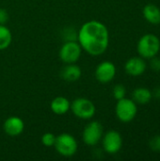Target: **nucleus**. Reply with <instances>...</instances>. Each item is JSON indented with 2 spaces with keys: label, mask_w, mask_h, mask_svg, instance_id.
<instances>
[{
  "label": "nucleus",
  "mask_w": 160,
  "mask_h": 161,
  "mask_svg": "<svg viewBox=\"0 0 160 161\" xmlns=\"http://www.w3.org/2000/svg\"><path fill=\"white\" fill-rule=\"evenodd\" d=\"M116 75V67L111 61L101 62L95 70V77L101 83L110 82Z\"/></svg>",
  "instance_id": "obj_9"
},
{
  "label": "nucleus",
  "mask_w": 160,
  "mask_h": 161,
  "mask_svg": "<svg viewBox=\"0 0 160 161\" xmlns=\"http://www.w3.org/2000/svg\"><path fill=\"white\" fill-rule=\"evenodd\" d=\"M115 112L117 118L121 122L129 123L132 120H134V118L137 115V104L133 100L124 97L121 100H118L115 108Z\"/></svg>",
  "instance_id": "obj_4"
},
{
  "label": "nucleus",
  "mask_w": 160,
  "mask_h": 161,
  "mask_svg": "<svg viewBox=\"0 0 160 161\" xmlns=\"http://www.w3.org/2000/svg\"><path fill=\"white\" fill-rule=\"evenodd\" d=\"M8 21V14L6 9L0 8V25H5Z\"/></svg>",
  "instance_id": "obj_21"
},
{
  "label": "nucleus",
  "mask_w": 160,
  "mask_h": 161,
  "mask_svg": "<svg viewBox=\"0 0 160 161\" xmlns=\"http://www.w3.org/2000/svg\"><path fill=\"white\" fill-rule=\"evenodd\" d=\"M123 145V139L119 132L115 130L108 131L103 138L104 150L110 155L117 154Z\"/></svg>",
  "instance_id": "obj_8"
},
{
  "label": "nucleus",
  "mask_w": 160,
  "mask_h": 161,
  "mask_svg": "<svg viewBox=\"0 0 160 161\" xmlns=\"http://www.w3.org/2000/svg\"><path fill=\"white\" fill-rule=\"evenodd\" d=\"M150 67L154 72H160V58H157V56L150 58Z\"/></svg>",
  "instance_id": "obj_20"
},
{
  "label": "nucleus",
  "mask_w": 160,
  "mask_h": 161,
  "mask_svg": "<svg viewBox=\"0 0 160 161\" xmlns=\"http://www.w3.org/2000/svg\"><path fill=\"white\" fill-rule=\"evenodd\" d=\"M152 94H153V96H154L155 98L160 100V86L159 87H157V88L154 90V92H152Z\"/></svg>",
  "instance_id": "obj_22"
},
{
  "label": "nucleus",
  "mask_w": 160,
  "mask_h": 161,
  "mask_svg": "<svg viewBox=\"0 0 160 161\" xmlns=\"http://www.w3.org/2000/svg\"><path fill=\"white\" fill-rule=\"evenodd\" d=\"M125 93H126V90H125L124 86L122 84H118L113 88V96L117 101L124 98Z\"/></svg>",
  "instance_id": "obj_18"
},
{
  "label": "nucleus",
  "mask_w": 160,
  "mask_h": 161,
  "mask_svg": "<svg viewBox=\"0 0 160 161\" xmlns=\"http://www.w3.org/2000/svg\"><path fill=\"white\" fill-rule=\"evenodd\" d=\"M77 39L81 48L94 57L105 53L109 43L108 30L98 21L85 23L78 31Z\"/></svg>",
  "instance_id": "obj_1"
},
{
  "label": "nucleus",
  "mask_w": 160,
  "mask_h": 161,
  "mask_svg": "<svg viewBox=\"0 0 160 161\" xmlns=\"http://www.w3.org/2000/svg\"><path fill=\"white\" fill-rule=\"evenodd\" d=\"M12 36L10 30L4 25H0V50L7 49L11 43Z\"/></svg>",
  "instance_id": "obj_16"
},
{
  "label": "nucleus",
  "mask_w": 160,
  "mask_h": 161,
  "mask_svg": "<svg viewBox=\"0 0 160 161\" xmlns=\"http://www.w3.org/2000/svg\"><path fill=\"white\" fill-rule=\"evenodd\" d=\"M3 127L7 135L16 137L23 133L25 129V124L21 118L17 116H11L5 121Z\"/></svg>",
  "instance_id": "obj_11"
},
{
  "label": "nucleus",
  "mask_w": 160,
  "mask_h": 161,
  "mask_svg": "<svg viewBox=\"0 0 160 161\" xmlns=\"http://www.w3.org/2000/svg\"><path fill=\"white\" fill-rule=\"evenodd\" d=\"M50 108L55 114L63 115L69 111V109L71 108V104L67 98L63 96H58L52 100Z\"/></svg>",
  "instance_id": "obj_13"
},
{
  "label": "nucleus",
  "mask_w": 160,
  "mask_h": 161,
  "mask_svg": "<svg viewBox=\"0 0 160 161\" xmlns=\"http://www.w3.org/2000/svg\"><path fill=\"white\" fill-rule=\"evenodd\" d=\"M74 115L82 120H90L95 114L94 104L87 98H77L73 101L71 108Z\"/></svg>",
  "instance_id": "obj_5"
},
{
  "label": "nucleus",
  "mask_w": 160,
  "mask_h": 161,
  "mask_svg": "<svg viewBox=\"0 0 160 161\" xmlns=\"http://www.w3.org/2000/svg\"><path fill=\"white\" fill-rule=\"evenodd\" d=\"M54 146L60 156L66 158L74 156L78 147L77 142L74 137L67 133H63L58 136Z\"/></svg>",
  "instance_id": "obj_3"
},
{
  "label": "nucleus",
  "mask_w": 160,
  "mask_h": 161,
  "mask_svg": "<svg viewBox=\"0 0 160 161\" xmlns=\"http://www.w3.org/2000/svg\"><path fill=\"white\" fill-rule=\"evenodd\" d=\"M56 139H57V137L53 133L48 132V133H45V134L42 135V137H41V142L46 147H52V146L55 145Z\"/></svg>",
  "instance_id": "obj_17"
},
{
  "label": "nucleus",
  "mask_w": 160,
  "mask_h": 161,
  "mask_svg": "<svg viewBox=\"0 0 160 161\" xmlns=\"http://www.w3.org/2000/svg\"><path fill=\"white\" fill-rule=\"evenodd\" d=\"M103 137V126L99 122L93 121L88 124L82 134L83 142L89 146L96 145Z\"/></svg>",
  "instance_id": "obj_7"
},
{
  "label": "nucleus",
  "mask_w": 160,
  "mask_h": 161,
  "mask_svg": "<svg viewBox=\"0 0 160 161\" xmlns=\"http://www.w3.org/2000/svg\"><path fill=\"white\" fill-rule=\"evenodd\" d=\"M132 97H133V101L136 104L145 105L151 101V99L153 98V94H152V92L148 90L147 88L140 87L133 91Z\"/></svg>",
  "instance_id": "obj_14"
},
{
  "label": "nucleus",
  "mask_w": 160,
  "mask_h": 161,
  "mask_svg": "<svg viewBox=\"0 0 160 161\" xmlns=\"http://www.w3.org/2000/svg\"><path fill=\"white\" fill-rule=\"evenodd\" d=\"M146 68V62L141 57H133L129 58L124 65L125 72L132 76H139L142 75Z\"/></svg>",
  "instance_id": "obj_10"
},
{
  "label": "nucleus",
  "mask_w": 160,
  "mask_h": 161,
  "mask_svg": "<svg viewBox=\"0 0 160 161\" xmlns=\"http://www.w3.org/2000/svg\"><path fill=\"white\" fill-rule=\"evenodd\" d=\"M150 148L155 152H160V135L155 136L149 142Z\"/></svg>",
  "instance_id": "obj_19"
},
{
  "label": "nucleus",
  "mask_w": 160,
  "mask_h": 161,
  "mask_svg": "<svg viewBox=\"0 0 160 161\" xmlns=\"http://www.w3.org/2000/svg\"><path fill=\"white\" fill-rule=\"evenodd\" d=\"M143 16L150 24H160V8L154 4H148L143 8Z\"/></svg>",
  "instance_id": "obj_15"
},
{
  "label": "nucleus",
  "mask_w": 160,
  "mask_h": 161,
  "mask_svg": "<svg viewBox=\"0 0 160 161\" xmlns=\"http://www.w3.org/2000/svg\"><path fill=\"white\" fill-rule=\"evenodd\" d=\"M137 50L143 58H152L157 56L160 50V41L154 34H145L138 42Z\"/></svg>",
  "instance_id": "obj_2"
},
{
  "label": "nucleus",
  "mask_w": 160,
  "mask_h": 161,
  "mask_svg": "<svg viewBox=\"0 0 160 161\" xmlns=\"http://www.w3.org/2000/svg\"><path fill=\"white\" fill-rule=\"evenodd\" d=\"M81 51L82 48L79 42H76L74 41H67L60 47L58 56L64 63H74L79 59L81 56Z\"/></svg>",
  "instance_id": "obj_6"
},
{
  "label": "nucleus",
  "mask_w": 160,
  "mask_h": 161,
  "mask_svg": "<svg viewBox=\"0 0 160 161\" xmlns=\"http://www.w3.org/2000/svg\"><path fill=\"white\" fill-rule=\"evenodd\" d=\"M81 75H82V71L80 67L74 63L67 64L60 72L61 78L68 82H74L78 80L81 77Z\"/></svg>",
  "instance_id": "obj_12"
}]
</instances>
